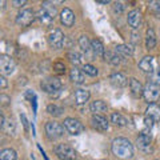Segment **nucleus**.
Returning <instances> with one entry per match:
<instances>
[{"label":"nucleus","mask_w":160,"mask_h":160,"mask_svg":"<svg viewBox=\"0 0 160 160\" xmlns=\"http://www.w3.org/2000/svg\"><path fill=\"white\" fill-rule=\"evenodd\" d=\"M112 153L120 159H129L133 156V147L131 142L126 138H116L112 142Z\"/></svg>","instance_id":"f257e3e1"},{"label":"nucleus","mask_w":160,"mask_h":160,"mask_svg":"<svg viewBox=\"0 0 160 160\" xmlns=\"http://www.w3.org/2000/svg\"><path fill=\"white\" fill-rule=\"evenodd\" d=\"M55 155L60 160H76L78 153L69 144H58L53 148Z\"/></svg>","instance_id":"f03ea898"},{"label":"nucleus","mask_w":160,"mask_h":160,"mask_svg":"<svg viewBox=\"0 0 160 160\" xmlns=\"http://www.w3.org/2000/svg\"><path fill=\"white\" fill-rule=\"evenodd\" d=\"M40 88L43 89L44 92L47 93H55L58 92L60 88H62V80L59 78H47L42 80V83H40Z\"/></svg>","instance_id":"7ed1b4c3"},{"label":"nucleus","mask_w":160,"mask_h":160,"mask_svg":"<svg viewBox=\"0 0 160 160\" xmlns=\"http://www.w3.org/2000/svg\"><path fill=\"white\" fill-rule=\"evenodd\" d=\"M46 133H47L48 139L56 140L64 135V126H62V124L58 122H48L46 124Z\"/></svg>","instance_id":"20e7f679"},{"label":"nucleus","mask_w":160,"mask_h":160,"mask_svg":"<svg viewBox=\"0 0 160 160\" xmlns=\"http://www.w3.org/2000/svg\"><path fill=\"white\" fill-rule=\"evenodd\" d=\"M64 39H66V36H64V33L60 31L59 28L51 29L49 33H48V43L53 49H60L62 48L63 44H64Z\"/></svg>","instance_id":"39448f33"},{"label":"nucleus","mask_w":160,"mask_h":160,"mask_svg":"<svg viewBox=\"0 0 160 160\" xmlns=\"http://www.w3.org/2000/svg\"><path fill=\"white\" fill-rule=\"evenodd\" d=\"M64 128L66 131L71 135H80L84 131V126L80 120L75 118H67L64 119Z\"/></svg>","instance_id":"423d86ee"},{"label":"nucleus","mask_w":160,"mask_h":160,"mask_svg":"<svg viewBox=\"0 0 160 160\" xmlns=\"http://www.w3.org/2000/svg\"><path fill=\"white\" fill-rule=\"evenodd\" d=\"M143 96L149 104H155V102H158L159 98H160L159 86H156V84H153V83H148L147 86L144 87Z\"/></svg>","instance_id":"0eeeda50"},{"label":"nucleus","mask_w":160,"mask_h":160,"mask_svg":"<svg viewBox=\"0 0 160 160\" xmlns=\"http://www.w3.org/2000/svg\"><path fill=\"white\" fill-rule=\"evenodd\" d=\"M35 20V13L31 9H23L16 16V24L20 27H28Z\"/></svg>","instance_id":"6e6552de"},{"label":"nucleus","mask_w":160,"mask_h":160,"mask_svg":"<svg viewBox=\"0 0 160 160\" xmlns=\"http://www.w3.org/2000/svg\"><path fill=\"white\" fill-rule=\"evenodd\" d=\"M15 67H16V64H15V62L9 56H7V55H2L0 56V71H2L3 76L12 75L15 71Z\"/></svg>","instance_id":"1a4fd4ad"},{"label":"nucleus","mask_w":160,"mask_h":160,"mask_svg":"<svg viewBox=\"0 0 160 160\" xmlns=\"http://www.w3.org/2000/svg\"><path fill=\"white\" fill-rule=\"evenodd\" d=\"M151 142H152L151 135L142 132L136 139V146L139 149H142V151H149V148H151Z\"/></svg>","instance_id":"9d476101"},{"label":"nucleus","mask_w":160,"mask_h":160,"mask_svg":"<svg viewBox=\"0 0 160 160\" xmlns=\"http://www.w3.org/2000/svg\"><path fill=\"white\" fill-rule=\"evenodd\" d=\"M91 122H92V126L95 129H98V131H107L108 129V122H107V119L102 116V115H93L92 119H91Z\"/></svg>","instance_id":"9b49d317"},{"label":"nucleus","mask_w":160,"mask_h":160,"mask_svg":"<svg viewBox=\"0 0 160 160\" xmlns=\"http://www.w3.org/2000/svg\"><path fill=\"white\" fill-rule=\"evenodd\" d=\"M127 20H128L129 27H132L133 29H138L140 27V24H142V12H140L139 9H132V11L128 13Z\"/></svg>","instance_id":"f8f14e48"},{"label":"nucleus","mask_w":160,"mask_h":160,"mask_svg":"<svg viewBox=\"0 0 160 160\" xmlns=\"http://www.w3.org/2000/svg\"><path fill=\"white\" fill-rule=\"evenodd\" d=\"M60 22L66 27H72L75 23V13L72 12V9L64 8L63 11L60 12Z\"/></svg>","instance_id":"ddd939ff"},{"label":"nucleus","mask_w":160,"mask_h":160,"mask_svg":"<svg viewBox=\"0 0 160 160\" xmlns=\"http://www.w3.org/2000/svg\"><path fill=\"white\" fill-rule=\"evenodd\" d=\"M109 82H111V84H112L113 87L123 88V87H126L127 84H128V79L124 76L123 73L116 72V73H112L111 76H109Z\"/></svg>","instance_id":"4468645a"},{"label":"nucleus","mask_w":160,"mask_h":160,"mask_svg":"<svg viewBox=\"0 0 160 160\" xmlns=\"http://www.w3.org/2000/svg\"><path fill=\"white\" fill-rule=\"evenodd\" d=\"M129 89H131V93L133 95L135 98H140V96H143L144 88H143L142 84H140L139 80H136L135 78L129 79Z\"/></svg>","instance_id":"2eb2a0df"},{"label":"nucleus","mask_w":160,"mask_h":160,"mask_svg":"<svg viewBox=\"0 0 160 160\" xmlns=\"http://www.w3.org/2000/svg\"><path fill=\"white\" fill-rule=\"evenodd\" d=\"M69 79L72 80V83L75 84H83L86 82V76H84V72L82 69H79L76 67H73L71 71H69Z\"/></svg>","instance_id":"dca6fc26"},{"label":"nucleus","mask_w":160,"mask_h":160,"mask_svg":"<svg viewBox=\"0 0 160 160\" xmlns=\"http://www.w3.org/2000/svg\"><path fill=\"white\" fill-rule=\"evenodd\" d=\"M139 68L142 69L143 72H149L152 73L153 69V58L152 56H144L139 63Z\"/></svg>","instance_id":"f3484780"},{"label":"nucleus","mask_w":160,"mask_h":160,"mask_svg":"<svg viewBox=\"0 0 160 160\" xmlns=\"http://www.w3.org/2000/svg\"><path fill=\"white\" fill-rule=\"evenodd\" d=\"M115 52H116L119 56L131 58L133 55V48L131 46H127V44H119V46L115 47Z\"/></svg>","instance_id":"a211bd4d"},{"label":"nucleus","mask_w":160,"mask_h":160,"mask_svg":"<svg viewBox=\"0 0 160 160\" xmlns=\"http://www.w3.org/2000/svg\"><path fill=\"white\" fill-rule=\"evenodd\" d=\"M89 96H91V93H89V91H87V89L79 88V89L75 91V102H76V104H84V103H87Z\"/></svg>","instance_id":"6ab92c4d"},{"label":"nucleus","mask_w":160,"mask_h":160,"mask_svg":"<svg viewBox=\"0 0 160 160\" xmlns=\"http://www.w3.org/2000/svg\"><path fill=\"white\" fill-rule=\"evenodd\" d=\"M91 111L93 112V115H100V113H104V112H107V104L103 102V100H95V102H92L91 104Z\"/></svg>","instance_id":"aec40b11"},{"label":"nucleus","mask_w":160,"mask_h":160,"mask_svg":"<svg viewBox=\"0 0 160 160\" xmlns=\"http://www.w3.org/2000/svg\"><path fill=\"white\" fill-rule=\"evenodd\" d=\"M91 47H92V52L99 58H103L106 55V51H104V46L102 44V42L98 39H93L91 42Z\"/></svg>","instance_id":"412c9836"},{"label":"nucleus","mask_w":160,"mask_h":160,"mask_svg":"<svg viewBox=\"0 0 160 160\" xmlns=\"http://www.w3.org/2000/svg\"><path fill=\"white\" fill-rule=\"evenodd\" d=\"M147 116L152 118L155 122H159L160 120V107L158 106L156 103L155 104H149L147 108Z\"/></svg>","instance_id":"4be33fe9"},{"label":"nucleus","mask_w":160,"mask_h":160,"mask_svg":"<svg viewBox=\"0 0 160 160\" xmlns=\"http://www.w3.org/2000/svg\"><path fill=\"white\" fill-rule=\"evenodd\" d=\"M111 123L113 126H118V127H126L127 126V119L123 116L122 113H118V112H113L111 115Z\"/></svg>","instance_id":"5701e85b"},{"label":"nucleus","mask_w":160,"mask_h":160,"mask_svg":"<svg viewBox=\"0 0 160 160\" xmlns=\"http://www.w3.org/2000/svg\"><path fill=\"white\" fill-rule=\"evenodd\" d=\"M146 47L147 49H153L156 47V35L152 28H149L147 31V38H146Z\"/></svg>","instance_id":"b1692460"},{"label":"nucleus","mask_w":160,"mask_h":160,"mask_svg":"<svg viewBox=\"0 0 160 160\" xmlns=\"http://www.w3.org/2000/svg\"><path fill=\"white\" fill-rule=\"evenodd\" d=\"M18 153L12 148H6L0 152V160H16Z\"/></svg>","instance_id":"393cba45"},{"label":"nucleus","mask_w":160,"mask_h":160,"mask_svg":"<svg viewBox=\"0 0 160 160\" xmlns=\"http://www.w3.org/2000/svg\"><path fill=\"white\" fill-rule=\"evenodd\" d=\"M104 58H106L107 62L109 64H112V66H119L120 64V56L115 51H107L106 55H104Z\"/></svg>","instance_id":"a878e982"},{"label":"nucleus","mask_w":160,"mask_h":160,"mask_svg":"<svg viewBox=\"0 0 160 160\" xmlns=\"http://www.w3.org/2000/svg\"><path fill=\"white\" fill-rule=\"evenodd\" d=\"M38 19L40 20V23H43V24H46V26H49L52 22H53V18L49 15L46 9H40V12L38 13Z\"/></svg>","instance_id":"bb28decb"},{"label":"nucleus","mask_w":160,"mask_h":160,"mask_svg":"<svg viewBox=\"0 0 160 160\" xmlns=\"http://www.w3.org/2000/svg\"><path fill=\"white\" fill-rule=\"evenodd\" d=\"M79 46H80V48H82L86 53L89 52V51H92L91 42H89V39L87 36H80L79 38Z\"/></svg>","instance_id":"cd10ccee"},{"label":"nucleus","mask_w":160,"mask_h":160,"mask_svg":"<svg viewBox=\"0 0 160 160\" xmlns=\"http://www.w3.org/2000/svg\"><path fill=\"white\" fill-rule=\"evenodd\" d=\"M47 112L49 115H52V116H62L63 115V108L56 106V104H49V106L47 107Z\"/></svg>","instance_id":"c85d7f7f"},{"label":"nucleus","mask_w":160,"mask_h":160,"mask_svg":"<svg viewBox=\"0 0 160 160\" xmlns=\"http://www.w3.org/2000/svg\"><path fill=\"white\" fill-rule=\"evenodd\" d=\"M42 8L46 9V11L55 19V16H56V7H55L51 2H44V3L42 4Z\"/></svg>","instance_id":"c756f323"},{"label":"nucleus","mask_w":160,"mask_h":160,"mask_svg":"<svg viewBox=\"0 0 160 160\" xmlns=\"http://www.w3.org/2000/svg\"><path fill=\"white\" fill-rule=\"evenodd\" d=\"M148 8L152 15H155L156 18H160V2H151Z\"/></svg>","instance_id":"7c9ffc66"},{"label":"nucleus","mask_w":160,"mask_h":160,"mask_svg":"<svg viewBox=\"0 0 160 160\" xmlns=\"http://www.w3.org/2000/svg\"><path fill=\"white\" fill-rule=\"evenodd\" d=\"M67 58L72 64H75V66H79V64L82 63V58H80V55L78 52H68Z\"/></svg>","instance_id":"2f4dec72"},{"label":"nucleus","mask_w":160,"mask_h":160,"mask_svg":"<svg viewBox=\"0 0 160 160\" xmlns=\"http://www.w3.org/2000/svg\"><path fill=\"white\" fill-rule=\"evenodd\" d=\"M83 69H84V72L89 75V76H96V75L99 73L98 68H96V67H93V66H91V64H84Z\"/></svg>","instance_id":"473e14b6"},{"label":"nucleus","mask_w":160,"mask_h":160,"mask_svg":"<svg viewBox=\"0 0 160 160\" xmlns=\"http://www.w3.org/2000/svg\"><path fill=\"white\" fill-rule=\"evenodd\" d=\"M151 83L156 84V86H160V67L156 68L155 71L151 73Z\"/></svg>","instance_id":"72a5a7b5"},{"label":"nucleus","mask_w":160,"mask_h":160,"mask_svg":"<svg viewBox=\"0 0 160 160\" xmlns=\"http://www.w3.org/2000/svg\"><path fill=\"white\" fill-rule=\"evenodd\" d=\"M3 129H6L7 131V133H13V131H15V124H13V122H8V123H6L4 124V127H3Z\"/></svg>","instance_id":"f704fd0d"},{"label":"nucleus","mask_w":160,"mask_h":160,"mask_svg":"<svg viewBox=\"0 0 160 160\" xmlns=\"http://www.w3.org/2000/svg\"><path fill=\"white\" fill-rule=\"evenodd\" d=\"M53 69L58 73H64V71H66V67H64L63 63H55L53 64Z\"/></svg>","instance_id":"c9c22d12"},{"label":"nucleus","mask_w":160,"mask_h":160,"mask_svg":"<svg viewBox=\"0 0 160 160\" xmlns=\"http://www.w3.org/2000/svg\"><path fill=\"white\" fill-rule=\"evenodd\" d=\"M144 123H146L147 128H149V129H151V128L153 127V123H155V120H153L152 118H149V116H146V118H144Z\"/></svg>","instance_id":"e433bc0d"},{"label":"nucleus","mask_w":160,"mask_h":160,"mask_svg":"<svg viewBox=\"0 0 160 160\" xmlns=\"http://www.w3.org/2000/svg\"><path fill=\"white\" fill-rule=\"evenodd\" d=\"M123 9H124V6L122 3H115V6H113V11L115 12H116V13H122Z\"/></svg>","instance_id":"4c0bfd02"},{"label":"nucleus","mask_w":160,"mask_h":160,"mask_svg":"<svg viewBox=\"0 0 160 160\" xmlns=\"http://www.w3.org/2000/svg\"><path fill=\"white\" fill-rule=\"evenodd\" d=\"M0 100H2V104H3V106H8V103L11 102V99H9L7 95H2V96H0Z\"/></svg>","instance_id":"58836bf2"},{"label":"nucleus","mask_w":160,"mask_h":160,"mask_svg":"<svg viewBox=\"0 0 160 160\" xmlns=\"http://www.w3.org/2000/svg\"><path fill=\"white\" fill-rule=\"evenodd\" d=\"M12 4H13V7H23L24 4H27V2L26 0H13Z\"/></svg>","instance_id":"ea45409f"},{"label":"nucleus","mask_w":160,"mask_h":160,"mask_svg":"<svg viewBox=\"0 0 160 160\" xmlns=\"http://www.w3.org/2000/svg\"><path fill=\"white\" fill-rule=\"evenodd\" d=\"M0 88L4 89V88H7V80L4 76H0Z\"/></svg>","instance_id":"a19ab883"},{"label":"nucleus","mask_w":160,"mask_h":160,"mask_svg":"<svg viewBox=\"0 0 160 160\" xmlns=\"http://www.w3.org/2000/svg\"><path fill=\"white\" fill-rule=\"evenodd\" d=\"M98 3L99 4H108L109 2H108V0H98Z\"/></svg>","instance_id":"79ce46f5"}]
</instances>
